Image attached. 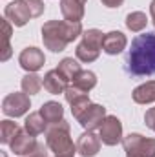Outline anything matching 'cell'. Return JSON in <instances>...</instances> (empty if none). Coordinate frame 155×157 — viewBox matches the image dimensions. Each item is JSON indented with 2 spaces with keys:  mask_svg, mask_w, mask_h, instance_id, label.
Masks as SVG:
<instances>
[{
  "mask_svg": "<svg viewBox=\"0 0 155 157\" xmlns=\"http://www.w3.org/2000/svg\"><path fill=\"white\" fill-rule=\"evenodd\" d=\"M104 119H106V108L100 106V104H93L91 102L89 108L80 115L78 124L84 130H88V132H95V130L100 128V124L104 122Z\"/></svg>",
  "mask_w": 155,
  "mask_h": 157,
  "instance_id": "30bf717a",
  "label": "cell"
},
{
  "mask_svg": "<svg viewBox=\"0 0 155 157\" xmlns=\"http://www.w3.org/2000/svg\"><path fill=\"white\" fill-rule=\"evenodd\" d=\"M46 146L59 157H75L77 144H73L70 124L62 119L60 122L49 124L46 130Z\"/></svg>",
  "mask_w": 155,
  "mask_h": 157,
  "instance_id": "3957f363",
  "label": "cell"
},
{
  "mask_svg": "<svg viewBox=\"0 0 155 157\" xmlns=\"http://www.w3.org/2000/svg\"><path fill=\"white\" fill-rule=\"evenodd\" d=\"M89 104H91V101H89V97H86V99H82V101H77V102H73V104H70L71 106V113H73V117L80 119V115L89 108Z\"/></svg>",
  "mask_w": 155,
  "mask_h": 157,
  "instance_id": "d4e9b609",
  "label": "cell"
},
{
  "mask_svg": "<svg viewBox=\"0 0 155 157\" xmlns=\"http://www.w3.org/2000/svg\"><path fill=\"white\" fill-rule=\"evenodd\" d=\"M55 157H59V155H55Z\"/></svg>",
  "mask_w": 155,
  "mask_h": 157,
  "instance_id": "1f68e13d",
  "label": "cell"
},
{
  "mask_svg": "<svg viewBox=\"0 0 155 157\" xmlns=\"http://www.w3.org/2000/svg\"><path fill=\"white\" fill-rule=\"evenodd\" d=\"M47 122H46V119L42 117V113L40 112H33V113H29L26 121H24V130L28 132V133H31V135H42V133H46V130H47Z\"/></svg>",
  "mask_w": 155,
  "mask_h": 157,
  "instance_id": "e0dca14e",
  "label": "cell"
},
{
  "mask_svg": "<svg viewBox=\"0 0 155 157\" xmlns=\"http://www.w3.org/2000/svg\"><path fill=\"white\" fill-rule=\"evenodd\" d=\"M100 137L95 135V132H84L77 139V152L82 157H93L100 152Z\"/></svg>",
  "mask_w": 155,
  "mask_h": 157,
  "instance_id": "7c38bea8",
  "label": "cell"
},
{
  "mask_svg": "<svg viewBox=\"0 0 155 157\" xmlns=\"http://www.w3.org/2000/svg\"><path fill=\"white\" fill-rule=\"evenodd\" d=\"M42 86H44V80L37 73H28V75H24L22 80H20V88L28 95H37L40 90H42Z\"/></svg>",
  "mask_w": 155,
  "mask_h": 157,
  "instance_id": "44dd1931",
  "label": "cell"
},
{
  "mask_svg": "<svg viewBox=\"0 0 155 157\" xmlns=\"http://www.w3.org/2000/svg\"><path fill=\"white\" fill-rule=\"evenodd\" d=\"M146 24H148V17L142 11H131L126 17V28L133 33H141L146 28Z\"/></svg>",
  "mask_w": 155,
  "mask_h": 157,
  "instance_id": "7402d4cb",
  "label": "cell"
},
{
  "mask_svg": "<svg viewBox=\"0 0 155 157\" xmlns=\"http://www.w3.org/2000/svg\"><path fill=\"white\" fill-rule=\"evenodd\" d=\"M57 70L68 78V82H73V78L82 71V70H80V64H78V59H73V57L62 59V60L59 62V68H57Z\"/></svg>",
  "mask_w": 155,
  "mask_h": 157,
  "instance_id": "d6986e66",
  "label": "cell"
},
{
  "mask_svg": "<svg viewBox=\"0 0 155 157\" xmlns=\"http://www.w3.org/2000/svg\"><path fill=\"white\" fill-rule=\"evenodd\" d=\"M99 137L106 146H115L122 143V122L115 115H106L104 122L99 128Z\"/></svg>",
  "mask_w": 155,
  "mask_h": 157,
  "instance_id": "52a82bcc",
  "label": "cell"
},
{
  "mask_svg": "<svg viewBox=\"0 0 155 157\" xmlns=\"http://www.w3.org/2000/svg\"><path fill=\"white\" fill-rule=\"evenodd\" d=\"M29 108H31V101H29V95L24 91H13L6 95L2 101V112L7 117H22L29 112Z\"/></svg>",
  "mask_w": 155,
  "mask_h": 157,
  "instance_id": "8992f818",
  "label": "cell"
},
{
  "mask_svg": "<svg viewBox=\"0 0 155 157\" xmlns=\"http://www.w3.org/2000/svg\"><path fill=\"white\" fill-rule=\"evenodd\" d=\"M150 17H152L153 26H155V0H152V4H150Z\"/></svg>",
  "mask_w": 155,
  "mask_h": 157,
  "instance_id": "4dcf8cb0",
  "label": "cell"
},
{
  "mask_svg": "<svg viewBox=\"0 0 155 157\" xmlns=\"http://www.w3.org/2000/svg\"><path fill=\"white\" fill-rule=\"evenodd\" d=\"M128 46V39L122 31H110L104 35L102 40V51L106 55H119L126 49Z\"/></svg>",
  "mask_w": 155,
  "mask_h": 157,
  "instance_id": "4fadbf2b",
  "label": "cell"
},
{
  "mask_svg": "<svg viewBox=\"0 0 155 157\" xmlns=\"http://www.w3.org/2000/svg\"><path fill=\"white\" fill-rule=\"evenodd\" d=\"M84 4L86 0H60V11L64 20L80 22L84 18Z\"/></svg>",
  "mask_w": 155,
  "mask_h": 157,
  "instance_id": "9a60e30c",
  "label": "cell"
},
{
  "mask_svg": "<svg viewBox=\"0 0 155 157\" xmlns=\"http://www.w3.org/2000/svg\"><path fill=\"white\" fill-rule=\"evenodd\" d=\"M104 35L106 33H102L100 29H95V28L86 29L82 33V40H80V44H78L77 49H75V55H77V59L80 62L89 64V62H95L99 59V55L102 51Z\"/></svg>",
  "mask_w": 155,
  "mask_h": 157,
  "instance_id": "277c9868",
  "label": "cell"
},
{
  "mask_svg": "<svg viewBox=\"0 0 155 157\" xmlns=\"http://www.w3.org/2000/svg\"><path fill=\"white\" fill-rule=\"evenodd\" d=\"M71 84L78 86V88L84 90V91H91V90L97 86V75H95L93 71H89V70H82L77 77L73 78Z\"/></svg>",
  "mask_w": 155,
  "mask_h": 157,
  "instance_id": "603a6c76",
  "label": "cell"
},
{
  "mask_svg": "<svg viewBox=\"0 0 155 157\" xmlns=\"http://www.w3.org/2000/svg\"><path fill=\"white\" fill-rule=\"evenodd\" d=\"M9 57H11V44H6V46L2 48V55H0V60H2V62H6Z\"/></svg>",
  "mask_w": 155,
  "mask_h": 157,
  "instance_id": "f546056e",
  "label": "cell"
},
{
  "mask_svg": "<svg viewBox=\"0 0 155 157\" xmlns=\"http://www.w3.org/2000/svg\"><path fill=\"white\" fill-rule=\"evenodd\" d=\"M39 112L42 113V117L46 119L47 124H55V122H60V121L64 119V108H62V104L57 102V101H47V102H44Z\"/></svg>",
  "mask_w": 155,
  "mask_h": 157,
  "instance_id": "2e32d148",
  "label": "cell"
},
{
  "mask_svg": "<svg viewBox=\"0 0 155 157\" xmlns=\"http://www.w3.org/2000/svg\"><path fill=\"white\" fill-rule=\"evenodd\" d=\"M124 70L131 77L155 75V33H142L131 40L124 59Z\"/></svg>",
  "mask_w": 155,
  "mask_h": 157,
  "instance_id": "6da1fadb",
  "label": "cell"
},
{
  "mask_svg": "<svg viewBox=\"0 0 155 157\" xmlns=\"http://www.w3.org/2000/svg\"><path fill=\"white\" fill-rule=\"evenodd\" d=\"M26 4H28V7H29V11H31V17L33 18H39L40 15L44 13V9H46V6H44V2L42 0H24Z\"/></svg>",
  "mask_w": 155,
  "mask_h": 157,
  "instance_id": "484cf974",
  "label": "cell"
},
{
  "mask_svg": "<svg viewBox=\"0 0 155 157\" xmlns=\"http://www.w3.org/2000/svg\"><path fill=\"white\" fill-rule=\"evenodd\" d=\"M144 122H146V126H148L150 130H153L155 132V108H150V110L146 112V115H144Z\"/></svg>",
  "mask_w": 155,
  "mask_h": 157,
  "instance_id": "4316f807",
  "label": "cell"
},
{
  "mask_svg": "<svg viewBox=\"0 0 155 157\" xmlns=\"http://www.w3.org/2000/svg\"><path fill=\"white\" fill-rule=\"evenodd\" d=\"M100 2H102V6H106V7H110V9L120 7V6L124 4V0H100Z\"/></svg>",
  "mask_w": 155,
  "mask_h": 157,
  "instance_id": "f1b7e54d",
  "label": "cell"
},
{
  "mask_svg": "<svg viewBox=\"0 0 155 157\" xmlns=\"http://www.w3.org/2000/svg\"><path fill=\"white\" fill-rule=\"evenodd\" d=\"M44 90L51 95H59V93H64L66 88L70 86L68 78L64 77L59 70H49L46 75H44Z\"/></svg>",
  "mask_w": 155,
  "mask_h": 157,
  "instance_id": "5bb4252c",
  "label": "cell"
},
{
  "mask_svg": "<svg viewBox=\"0 0 155 157\" xmlns=\"http://www.w3.org/2000/svg\"><path fill=\"white\" fill-rule=\"evenodd\" d=\"M4 17L15 26V28H22L26 26L33 17H31V11L28 7V4L24 0H13L6 6L4 9Z\"/></svg>",
  "mask_w": 155,
  "mask_h": 157,
  "instance_id": "ba28073f",
  "label": "cell"
},
{
  "mask_svg": "<svg viewBox=\"0 0 155 157\" xmlns=\"http://www.w3.org/2000/svg\"><path fill=\"white\" fill-rule=\"evenodd\" d=\"M40 31H42L44 48L53 53L64 51L70 42L82 37L84 33L80 22H70V20H49L42 26Z\"/></svg>",
  "mask_w": 155,
  "mask_h": 157,
  "instance_id": "7a4b0ae2",
  "label": "cell"
},
{
  "mask_svg": "<svg viewBox=\"0 0 155 157\" xmlns=\"http://www.w3.org/2000/svg\"><path fill=\"white\" fill-rule=\"evenodd\" d=\"M9 146H11V152H13V154H17V155L24 157V155H29V154H33V152L37 150L39 143H37L35 135L28 133L26 130H20V132H18V135L13 139V143H11Z\"/></svg>",
  "mask_w": 155,
  "mask_h": 157,
  "instance_id": "8fae6325",
  "label": "cell"
},
{
  "mask_svg": "<svg viewBox=\"0 0 155 157\" xmlns=\"http://www.w3.org/2000/svg\"><path fill=\"white\" fill-rule=\"evenodd\" d=\"M133 101L137 104H150L155 102V80H148L141 86H137L131 93Z\"/></svg>",
  "mask_w": 155,
  "mask_h": 157,
  "instance_id": "ac0fdd59",
  "label": "cell"
},
{
  "mask_svg": "<svg viewBox=\"0 0 155 157\" xmlns=\"http://www.w3.org/2000/svg\"><path fill=\"white\" fill-rule=\"evenodd\" d=\"M64 97H66L68 104H73V102H77V101H82V99L89 97V93L84 91V90H80L75 84H70V86L66 88V91H64Z\"/></svg>",
  "mask_w": 155,
  "mask_h": 157,
  "instance_id": "cb8c5ba5",
  "label": "cell"
},
{
  "mask_svg": "<svg viewBox=\"0 0 155 157\" xmlns=\"http://www.w3.org/2000/svg\"><path fill=\"white\" fill-rule=\"evenodd\" d=\"M24 157H47V152H46V146L39 143V146H37V150L33 152V154H29V155H24Z\"/></svg>",
  "mask_w": 155,
  "mask_h": 157,
  "instance_id": "83f0119b",
  "label": "cell"
},
{
  "mask_svg": "<svg viewBox=\"0 0 155 157\" xmlns=\"http://www.w3.org/2000/svg\"><path fill=\"white\" fill-rule=\"evenodd\" d=\"M126 157H155V139L141 133H130L122 137Z\"/></svg>",
  "mask_w": 155,
  "mask_h": 157,
  "instance_id": "5b68a950",
  "label": "cell"
},
{
  "mask_svg": "<svg viewBox=\"0 0 155 157\" xmlns=\"http://www.w3.org/2000/svg\"><path fill=\"white\" fill-rule=\"evenodd\" d=\"M46 62V57H44V51L31 46V48H24L18 55V64L22 70H26L28 73H37L40 68L44 66Z\"/></svg>",
  "mask_w": 155,
  "mask_h": 157,
  "instance_id": "9c48e42d",
  "label": "cell"
},
{
  "mask_svg": "<svg viewBox=\"0 0 155 157\" xmlns=\"http://www.w3.org/2000/svg\"><path fill=\"white\" fill-rule=\"evenodd\" d=\"M18 132H20V126L17 122H13L9 119L0 121V143L2 144H11L13 139L18 135Z\"/></svg>",
  "mask_w": 155,
  "mask_h": 157,
  "instance_id": "ffe728a7",
  "label": "cell"
}]
</instances>
